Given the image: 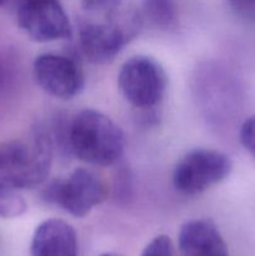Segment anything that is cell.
Segmentation results:
<instances>
[{
    "label": "cell",
    "mask_w": 255,
    "mask_h": 256,
    "mask_svg": "<svg viewBox=\"0 0 255 256\" xmlns=\"http://www.w3.org/2000/svg\"><path fill=\"white\" fill-rule=\"evenodd\" d=\"M232 170V160L224 152L195 149L176 164L172 172V185L184 195H199L226 179Z\"/></svg>",
    "instance_id": "cell-5"
},
{
    "label": "cell",
    "mask_w": 255,
    "mask_h": 256,
    "mask_svg": "<svg viewBox=\"0 0 255 256\" xmlns=\"http://www.w3.org/2000/svg\"><path fill=\"white\" fill-rule=\"evenodd\" d=\"M2 79H4V72H2V62H0V86H2Z\"/></svg>",
    "instance_id": "cell-18"
},
{
    "label": "cell",
    "mask_w": 255,
    "mask_h": 256,
    "mask_svg": "<svg viewBox=\"0 0 255 256\" xmlns=\"http://www.w3.org/2000/svg\"><path fill=\"white\" fill-rule=\"evenodd\" d=\"M240 142L252 156L255 158V115L242 122L239 132Z\"/></svg>",
    "instance_id": "cell-14"
},
{
    "label": "cell",
    "mask_w": 255,
    "mask_h": 256,
    "mask_svg": "<svg viewBox=\"0 0 255 256\" xmlns=\"http://www.w3.org/2000/svg\"><path fill=\"white\" fill-rule=\"evenodd\" d=\"M68 146L79 160L95 166H110L125 149L122 130L109 116L94 109L78 112L68 126Z\"/></svg>",
    "instance_id": "cell-2"
},
{
    "label": "cell",
    "mask_w": 255,
    "mask_h": 256,
    "mask_svg": "<svg viewBox=\"0 0 255 256\" xmlns=\"http://www.w3.org/2000/svg\"><path fill=\"white\" fill-rule=\"evenodd\" d=\"M142 15L160 30L174 29L178 25V6L175 0H142Z\"/></svg>",
    "instance_id": "cell-11"
},
{
    "label": "cell",
    "mask_w": 255,
    "mask_h": 256,
    "mask_svg": "<svg viewBox=\"0 0 255 256\" xmlns=\"http://www.w3.org/2000/svg\"><path fill=\"white\" fill-rule=\"evenodd\" d=\"M236 16L249 22H255V0H226Z\"/></svg>",
    "instance_id": "cell-15"
},
{
    "label": "cell",
    "mask_w": 255,
    "mask_h": 256,
    "mask_svg": "<svg viewBox=\"0 0 255 256\" xmlns=\"http://www.w3.org/2000/svg\"><path fill=\"white\" fill-rule=\"evenodd\" d=\"M32 75L45 92L62 100L79 95L85 85L80 65L66 55L54 52H44L35 58Z\"/></svg>",
    "instance_id": "cell-8"
},
{
    "label": "cell",
    "mask_w": 255,
    "mask_h": 256,
    "mask_svg": "<svg viewBox=\"0 0 255 256\" xmlns=\"http://www.w3.org/2000/svg\"><path fill=\"white\" fill-rule=\"evenodd\" d=\"M84 6L92 12H110L116 5L119 0H82Z\"/></svg>",
    "instance_id": "cell-17"
},
{
    "label": "cell",
    "mask_w": 255,
    "mask_h": 256,
    "mask_svg": "<svg viewBox=\"0 0 255 256\" xmlns=\"http://www.w3.org/2000/svg\"><path fill=\"white\" fill-rule=\"evenodd\" d=\"M26 202L16 192L0 188V218H16L26 212Z\"/></svg>",
    "instance_id": "cell-12"
},
{
    "label": "cell",
    "mask_w": 255,
    "mask_h": 256,
    "mask_svg": "<svg viewBox=\"0 0 255 256\" xmlns=\"http://www.w3.org/2000/svg\"><path fill=\"white\" fill-rule=\"evenodd\" d=\"M52 152V136L42 128L26 142H0V188L18 192L42 185L49 176Z\"/></svg>",
    "instance_id": "cell-1"
},
{
    "label": "cell",
    "mask_w": 255,
    "mask_h": 256,
    "mask_svg": "<svg viewBox=\"0 0 255 256\" xmlns=\"http://www.w3.org/2000/svg\"><path fill=\"white\" fill-rule=\"evenodd\" d=\"M166 85L164 68L145 55L126 60L118 75V86L122 96L139 109H152L159 104L166 92Z\"/></svg>",
    "instance_id": "cell-4"
},
{
    "label": "cell",
    "mask_w": 255,
    "mask_h": 256,
    "mask_svg": "<svg viewBox=\"0 0 255 256\" xmlns=\"http://www.w3.org/2000/svg\"><path fill=\"white\" fill-rule=\"evenodd\" d=\"M16 22L38 42L69 39L72 34L69 16L59 0H18Z\"/></svg>",
    "instance_id": "cell-6"
},
{
    "label": "cell",
    "mask_w": 255,
    "mask_h": 256,
    "mask_svg": "<svg viewBox=\"0 0 255 256\" xmlns=\"http://www.w3.org/2000/svg\"><path fill=\"white\" fill-rule=\"evenodd\" d=\"M115 195L120 200H128L132 196V179L126 169H120L115 178Z\"/></svg>",
    "instance_id": "cell-16"
},
{
    "label": "cell",
    "mask_w": 255,
    "mask_h": 256,
    "mask_svg": "<svg viewBox=\"0 0 255 256\" xmlns=\"http://www.w3.org/2000/svg\"><path fill=\"white\" fill-rule=\"evenodd\" d=\"M109 189L104 180L94 172L84 168L75 169L65 179L50 182L42 190V199L58 205L75 218H84L106 200Z\"/></svg>",
    "instance_id": "cell-3"
},
{
    "label": "cell",
    "mask_w": 255,
    "mask_h": 256,
    "mask_svg": "<svg viewBox=\"0 0 255 256\" xmlns=\"http://www.w3.org/2000/svg\"><path fill=\"white\" fill-rule=\"evenodd\" d=\"M5 2H6V0H0V8H2Z\"/></svg>",
    "instance_id": "cell-19"
},
{
    "label": "cell",
    "mask_w": 255,
    "mask_h": 256,
    "mask_svg": "<svg viewBox=\"0 0 255 256\" xmlns=\"http://www.w3.org/2000/svg\"><path fill=\"white\" fill-rule=\"evenodd\" d=\"M182 256H229V249L216 225L209 219L186 222L179 232Z\"/></svg>",
    "instance_id": "cell-9"
},
{
    "label": "cell",
    "mask_w": 255,
    "mask_h": 256,
    "mask_svg": "<svg viewBox=\"0 0 255 256\" xmlns=\"http://www.w3.org/2000/svg\"><path fill=\"white\" fill-rule=\"evenodd\" d=\"M100 256H119V255H115V254H102Z\"/></svg>",
    "instance_id": "cell-20"
},
{
    "label": "cell",
    "mask_w": 255,
    "mask_h": 256,
    "mask_svg": "<svg viewBox=\"0 0 255 256\" xmlns=\"http://www.w3.org/2000/svg\"><path fill=\"white\" fill-rule=\"evenodd\" d=\"M76 232L66 222L49 219L38 225L30 245L32 256H78Z\"/></svg>",
    "instance_id": "cell-10"
},
{
    "label": "cell",
    "mask_w": 255,
    "mask_h": 256,
    "mask_svg": "<svg viewBox=\"0 0 255 256\" xmlns=\"http://www.w3.org/2000/svg\"><path fill=\"white\" fill-rule=\"evenodd\" d=\"M142 256H176V254L172 239L166 235H159L144 248Z\"/></svg>",
    "instance_id": "cell-13"
},
{
    "label": "cell",
    "mask_w": 255,
    "mask_h": 256,
    "mask_svg": "<svg viewBox=\"0 0 255 256\" xmlns=\"http://www.w3.org/2000/svg\"><path fill=\"white\" fill-rule=\"evenodd\" d=\"M138 20L128 22L109 18L104 22H88L79 29V46L82 55L94 64H106L120 54L138 30Z\"/></svg>",
    "instance_id": "cell-7"
}]
</instances>
